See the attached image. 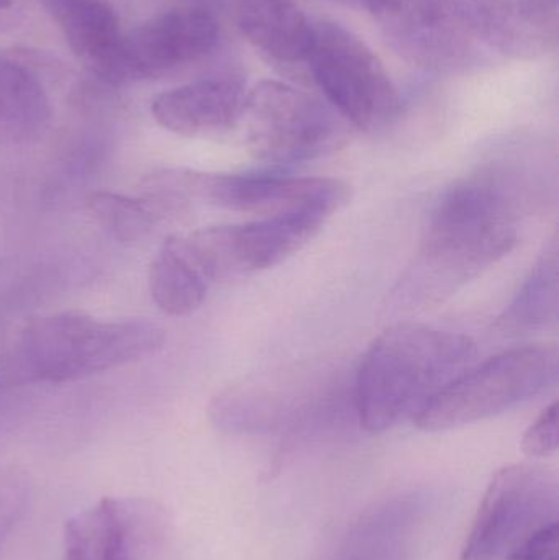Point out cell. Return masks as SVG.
<instances>
[{"label": "cell", "instance_id": "obj_9", "mask_svg": "<svg viewBox=\"0 0 559 560\" xmlns=\"http://www.w3.org/2000/svg\"><path fill=\"white\" fill-rule=\"evenodd\" d=\"M555 472L537 464H512L492 477L463 546L462 560H494L528 535L558 520Z\"/></svg>", "mask_w": 559, "mask_h": 560}, {"label": "cell", "instance_id": "obj_5", "mask_svg": "<svg viewBox=\"0 0 559 560\" xmlns=\"http://www.w3.org/2000/svg\"><path fill=\"white\" fill-rule=\"evenodd\" d=\"M304 65L328 105L351 127L380 130L399 114V92L389 72L366 42L347 26L312 23Z\"/></svg>", "mask_w": 559, "mask_h": 560}, {"label": "cell", "instance_id": "obj_22", "mask_svg": "<svg viewBox=\"0 0 559 560\" xmlns=\"http://www.w3.org/2000/svg\"><path fill=\"white\" fill-rule=\"evenodd\" d=\"M30 499V482L16 467L0 469V548L13 526L25 513Z\"/></svg>", "mask_w": 559, "mask_h": 560}, {"label": "cell", "instance_id": "obj_8", "mask_svg": "<svg viewBox=\"0 0 559 560\" xmlns=\"http://www.w3.org/2000/svg\"><path fill=\"white\" fill-rule=\"evenodd\" d=\"M366 10L397 56L427 71H456L476 58V35L463 0H347Z\"/></svg>", "mask_w": 559, "mask_h": 560}, {"label": "cell", "instance_id": "obj_21", "mask_svg": "<svg viewBox=\"0 0 559 560\" xmlns=\"http://www.w3.org/2000/svg\"><path fill=\"white\" fill-rule=\"evenodd\" d=\"M210 420L223 433H252L268 427L271 411L243 390H226L210 404Z\"/></svg>", "mask_w": 559, "mask_h": 560}, {"label": "cell", "instance_id": "obj_12", "mask_svg": "<svg viewBox=\"0 0 559 560\" xmlns=\"http://www.w3.org/2000/svg\"><path fill=\"white\" fill-rule=\"evenodd\" d=\"M479 39L514 59H538L558 48V5L548 0H469Z\"/></svg>", "mask_w": 559, "mask_h": 560}, {"label": "cell", "instance_id": "obj_19", "mask_svg": "<svg viewBox=\"0 0 559 560\" xmlns=\"http://www.w3.org/2000/svg\"><path fill=\"white\" fill-rule=\"evenodd\" d=\"M210 282L194 262L183 236H171L151 261L148 289L161 312L187 316L206 302Z\"/></svg>", "mask_w": 559, "mask_h": 560}, {"label": "cell", "instance_id": "obj_6", "mask_svg": "<svg viewBox=\"0 0 559 560\" xmlns=\"http://www.w3.org/2000/svg\"><path fill=\"white\" fill-rule=\"evenodd\" d=\"M242 120L253 156L275 166L318 160L348 140L347 121L330 105L272 79L246 91Z\"/></svg>", "mask_w": 559, "mask_h": 560}, {"label": "cell", "instance_id": "obj_7", "mask_svg": "<svg viewBox=\"0 0 559 560\" xmlns=\"http://www.w3.org/2000/svg\"><path fill=\"white\" fill-rule=\"evenodd\" d=\"M179 184L187 202L200 200L258 219H314L325 222L351 199V187L335 177L179 171Z\"/></svg>", "mask_w": 559, "mask_h": 560}, {"label": "cell", "instance_id": "obj_25", "mask_svg": "<svg viewBox=\"0 0 559 560\" xmlns=\"http://www.w3.org/2000/svg\"><path fill=\"white\" fill-rule=\"evenodd\" d=\"M13 0H0V10L9 9V7H12Z\"/></svg>", "mask_w": 559, "mask_h": 560}, {"label": "cell", "instance_id": "obj_14", "mask_svg": "<svg viewBox=\"0 0 559 560\" xmlns=\"http://www.w3.org/2000/svg\"><path fill=\"white\" fill-rule=\"evenodd\" d=\"M243 38L282 65H304L312 22L292 0H217Z\"/></svg>", "mask_w": 559, "mask_h": 560}, {"label": "cell", "instance_id": "obj_3", "mask_svg": "<svg viewBox=\"0 0 559 560\" xmlns=\"http://www.w3.org/2000/svg\"><path fill=\"white\" fill-rule=\"evenodd\" d=\"M469 336L416 323L384 329L368 348L357 377L361 427L384 433L417 411L475 364Z\"/></svg>", "mask_w": 559, "mask_h": 560}, {"label": "cell", "instance_id": "obj_11", "mask_svg": "<svg viewBox=\"0 0 559 560\" xmlns=\"http://www.w3.org/2000/svg\"><path fill=\"white\" fill-rule=\"evenodd\" d=\"M219 36V22L210 10L174 7L121 36L102 81L120 85L161 78L206 58L216 49Z\"/></svg>", "mask_w": 559, "mask_h": 560}, {"label": "cell", "instance_id": "obj_24", "mask_svg": "<svg viewBox=\"0 0 559 560\" xmlns=\"http://www.w3.org/2000/svg\"><path fill=\"white\" fill-rule=\"evenodd\" d=\"M558 520L547 523L528 535L514 551L509 555L511 560H559Z\"/></svg>", "mask_w": 559, "mask_h": 560}, {"label": "cell", "instance_id": "obj_23", "mask_svg": "<svg viewBox=\"0 0 559 560\" xmlns=\"http://www.w3.org/2000/svg\"><path fill=\"white\" fill-rule=\"evenodd\" d=\"M522 453L532 459H544L558 450V401L545 408L522 436Z\"/></svg>", "mask_w": 559, "mask_h": 560}, {"label": "cell", "instance_id": "obj_18", "mask_svg": "<svg viewBox=\"0 0 559 560\" xmlns=\"http://www.w3.org/2000/svg\"><path fill=\"white\" fill-rule=\"evenodd\" d=\"M557 236L541 253L517 295L501 313L496 329L508 336L531 335L557 325L559 313Z\"/></svg>", "mask_w": 559, "mask_h": 560}, {"label": "cell", "instance_id": "obj_16", "mask_svg": "<svg viewBox=\"0 0 559 560\" xmlns=\"http://www.w3.org/2000/svg\"><path fill=\"white\" fill-rule=\"evenodd\" d=\"M51 115V102L38 72L22 59L0 56V147L42 137Z\"/></svg>", "mask_w": 559, "mask_h": 560}, {"label": "cell", "instance_id": "obj_20", "mask_svg": "<svg viewBox=\"0 0 559 560\" xmlns=\"http://www.w3.org/2000/svg\"><path fill=\"white\" fill-rule=\"evenodd\" d=\"M92 219L120 243H138L153 233L156 213L143 200L121 194L95 190L85 197Z\"/></svg>", "mask_w": 559, "mask_h": 560}, {"label": "cell", "instance_id": "obj_10", "mask_svg": "<svg viewBox=\"0 0 559 560\" xmlns=\"http://www.w3.org/2000/svg\"><path fill=\"white\" fill-rule=\"evenodd\" d=\"M314 219H258L209 226L183 236L190 258L209 282L252 278L282 265L321 232Z\"/></svg>", "mask_w": 559, "mask_h": 560}, {"label": "cell", "instance_id": "obj_1", "mask_svg": "<svg viewBox=\"0 0 559 560\" xmlns=\"http://www.w3.org/2000/svg\"><path fill=\"white\" fill-rule=\"evenodd\" d=\"M524 187L517 174L494 170L445 190L394 289V303L403 310L439 305L508 256L517 245Z\"/></svg>", "mask_w": 559, "mask_h": 560}, {"label": "cell", "instance_id": "obj_2", "mask_svg": "<svg viewBox=\"0 0 559 560\" xmlns=\"http://www.w3.org/2000/svg\"><path fill=\"white\" fill-rule=\"evenodd\" d=\"M166 342L150 319H98L84 312L39 316L20 326L0 352V387L66 384L141 361Z\"/></svg>", "mask_w": 559, "mask_h": 560}, {"label": "cell", "instance_id": "obj_13", "mask_svg": "<svg viewBox=\"0 0 559 560\" xmlns=\"http://www.w3.org/2000/svg\"><path fill=\"white\" fill-rule=\"evenodd\" d=\"M246 88L238 75L199 79L158 94L151 114L158 125L180 137H207L242 121Z\"/></svg>", "mask_w": 559, "mask_h": 560}, {"label": "cell", "instance_id": "obj_26", "mask_svg": "<svg viewBox=\"0 0 559 560\" xmlns=\"http://www.w3.org/2000/svg\"><path fill=\"white\" fill-rule=\"evenodd\" d=\"M548 2L554 3V5H558V0H548Z\"/></svg>", "mask_w": 559, "mask_h": 560}, {"label": "cell", "instance_id": "obj_17", "mask_svg": "<svg viewBox=\"0 0 559 560\" xmlns=\"http://www.w3.org/2000/svg\"><path fill=\"white\" fill-rule=\"evenodd\" d=\"M130 515L114 499L72 516L65 526V560H133Z\"/></svg>", "mask_w": 559, "mask_h": 560}, {"label": "cell", "instance_id": "obj_15", "mask_svg": "<svg viewBox=\"0 0 559 560\" xmlns=\"http://www.w3.org/2000/svg\"><path fill=\"white\" fill-rule=\"evenodd\" d=\"M65 36L71 51L104 78L110 68L121 33L114 7L105 0H36Z\"/></svg>", "mask_w": 559, "mask_h": 560}, {"label": "cell", "instance_id": "obj_4", "mask_svg": "<svg viewBox=\"0 0 559 560\" xmlns=\"http://www.w3.org/2000/svg\"><path fill=\"white\" fill-rule=\"evenodd\" d=\"M558 374L557 346L509 349L466 369L417 411L414 424L436 433L489 420L544 394L557 384Z\"/></svg>", "mask_w": 559, "mask_h": 560}]
</instances>
